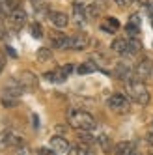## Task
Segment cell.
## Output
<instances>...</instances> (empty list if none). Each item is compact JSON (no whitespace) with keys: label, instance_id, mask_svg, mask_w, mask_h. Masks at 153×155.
<instances>
[{"label":"cell","instance_id":"18","mask_svg":"<svg viewBox=\"0 0 153 155\" xmlns=\"http://www.w3.org/2000/svg\"><path fill=\"white\" fill-rule=\"evenodd\" d=\"M140 41L136 39V38H131L129 41H127V54H136L138 51H140Z\"/></svg>","mask_w":153,"mask_h":155},{"label":"cell","instance_id":"24","mask_svg":"<svg viewBox=\"0 0 153 155\" xmlns=\"http://www.w3.org/2000/svg\"><path fill=\"white\" fill-rule=\"evenodd\" d=\"M97 13H99V8H97L95 4H90V6H86V17H88V19L95 17Z\"/></svg>","mask_w":153,"mask_h":155},{"label":"cell","instance_id":"21","mask_svg":"<svg viewBox=\"0 0 153 155\" xmlns=\"http://www.w3.org/2000/svg\"><path fill=\"white\" fill-rule=\"evenodd\" d=\"M30 34L34 36V38H43V28H41V25L39 23H32L30 25Z\"/></svg>","mask_w":153,"mask_h":155},{"label":"cell","instance_id":"15","mask_svg":"<svg viewBox=\"0 0 153 155\" xmlns=\"http://www.w3.org/2000/svg\"><path fill=\"white\" fill-rule=\"evenodd\" d=\"M133 151V144L131 142H118L114 146V153L116 155H129Z\"/></svg>","mask_w":153,"mask_h":155},{"label":"cell","instance_id":"20","mask_svg":"<svg viewBox=\"0 0 153 155\" xmlns=\"http://www.w3.org/2000/svg\"><path fill=\"white\" fill-rule=\"evenodd\" d=\"M0 9L6 12V13H11V12L17 9V2H15V0H4V2L0 4Z\"/></svg>","mask_w":153,"mask_h":155},{"label":"cell","instance_id":"11","mask_svg":"<svg viewBox=\"0 0 153 155\" xmlns=\"http://www.w3.org/2000/svg\"><path fill=\"white\" fill-rule=\"evenodd\" d=\"M49 21L54 25V26H58V28H63V26H67L69 23V17L62 13V12H50L49 13Z\"/></svg>","mask_w":153,"mask_h":155},{"label":"cell","instance_id":"12","mask_svg":"<svg viewBox=\"0 0 153 155\" xmlns=\"http://www.w3.org/2000/svg\"><path fill=\"white\" fill-rule=\"evenodd\" d=\"M17 82L23 86V88H34L36 84H37V79L34 75H32L30 71H23L19 75V79H17Z\"/></svg>","mask_w":153,"mask_h":155},{"label":"cell","instance_id":"2","mask_svg":"<svg viewBox=\"0 0 153 155\" xmlns=\"http://www.w3.org/2000/svg\"><path fill=\"white\" fill-rule=\"evenodd\" d=\"M127 94L138 105H148L149 103V92H148V88L144 86V82H140V81L129 82L127 84Z\"/></svg>","mask_w":153,"mask_h":155},{"label":"cell","instance_id":"25","mask_svg":"<svg viewBox=\"0 0 153 155\" xmlns=\"http://www.w3.org/2000/svg\"><path fill=\"white\" fill-rule=\"evenodd\" d=\"M116 75L119 77V79H127V77H129V69L125 68L123 64H119L118 68H116Z\"/></svg>","mask_w":153,"mask_h":155},{"label":"cell","instance_id":"36","mask_svg":"<svg viewBox=\"0 0 153 155\" xmlns=\"http://www.w3.org/2000/svg\"><path fill=\"white\" fill-rule=\"evenodd\" d=\"M151 23H153V21H151Z\"/></svg>","mask_w":153,"mask_h":155},{"label":"cell","instance_id":"3","mask_svg":"<svg viewBox=\"0 0 153 155\" xmlns=\"http://www.w3.org/2000/svg\"><path fill=\"white\" fill-rule=\"evenodd\" d=\"M71 71H73V65H71V64H65V65H62V68H58V69L45 73V79H47L49 82H63V81L69 77Z\"/></svg>","mask_w":153,"mask_h":155},{"label":"cell","instance_id":"8","mask_svg":"<svg viewBox=\"0 0 153 155\" xmlns=\"http://www.w3.org/2000/svg\"><path fill=\"white\" fill-rule=\"evenodd\" d=\"M135 75H136V79H138V81L151 77V75H153V64H151V60H142V62L136 65Z\"/></svg>","mask_w":153,"mask_h":155},{"label":"cell","instance_id":"16","mask_svg":"<svg viewBox=\"0 0 153 155\" xmlns=\"http://www.w3.org/2000/svg\"><path fill=\"white\" fill-rule=\"evenodd\" d=\"M101 28H103V32H106V34H112V32H116V30L119 28V23H118V19L108 17V19H106V23H105Z\"/></svg>","mask_w":153,"mask_h":155},{"label":"cell","instance_id":"27","mask_svg":"<svg viewBox=\"0 0 153 155\" xmlns=\"http://www.w3.org/2000/svg\"><path fill=\"white\" fill-rule=\"evenodd\" d=\"M99 142H101L103 150H108V137H106V135H101V137H99Z\"/></svg>","mask_w":153,"mask_h":155},{"label":"cell","instance_id":"34","mask_svg":"<svg viewBox=\"0 0 153 155\" xmlns=\"http://www.w3.org/2000/svg\"><path fill=\"white\" fill-rule=\"evenodd\" d=\"M129 155H140V153H138V151H135V150H133V151H131V153H129Z\"/></svg>","mask_w":153,"mask_h":155},{"label":"cell","instance_id":"29","mask_svg":"<svg viewBox=\"0 0 153 155\" xmlns=\"http://www.w3.org/2000/svg\"><path fill=\"white\" fill-rule=\"evenodd\" d=\"M17 153H19V155H30V150H28V148H26V146H21V148H19V151H17Z\"/></svg>","mask_w":153,"mask_h":155},{"label":"cell","instance_id":"9","mask_svg":"<svg viewBox=\"0 0 153 155\" xmlns=\"http://www.w3.org/2000/svg\"><path fill=\"white\" fill-rule=\"evenodd\" d=\"M50 45L54 49H69V38L62 32H54L50 36Z\"/></svg>","mask_w":153,"mask_h":155},{"label":"cell","instance_id":"17","mask_svg":"<svg viewBox=\"0 0 153 155\" xmlns=\"http://www.w3.org/2000/svg\"><path fill=\"white\" fill-rule=\"evenodd\" d=\"M112 51L118 54H127V39H114L112 41Z\"/></svg>","mask_w":153,"mask_h":155},{"label":"cell","instance_id":"28","mask_svg":"<svg viewBox=\"0 0 153 155\" xmlns=\"http://www.w3.org/2000/svg\"><path fill=\"white\" fill-rule=\"evenodd\" d=\"M39 155H58L54 150H49V148H41L39 150Z\"/></svg>","mask_w":153,"mask_h":155},{"label":"cell","instance_id":"1","mask_svg":"<svg viewBox=\"0 0 153 155\" xmlns=\"http://www.w3.org/2000/svg\"><path fill=\"white\" fill-rule=\"evenodd\" d=\"M67 120H69V125L73 129H76V131H92L95 127L93 116L84 112V110H71Z\"/></svg>","mask_w":153,"mask_h":155},{"label":"cell","instance_id":"10","mask_svg":"<svg viewBox=\"0 0 153 155\" xmlns=\"http://www.w3.org/2000/svg\"><path fill=\"white\" fill-rule=\"evenodd\" d=\"M125 30H127V34H129L131 38H136V36L140 34V17H138L136 13H133V15L129 17V23H127Z\"/></svg>","mask_w":153,"mask_h":155},{"label":"cell","instance_id":"32","mask_svg":"<svg viewBox=\"0 0 153 155\" xmlns=\"http://www.w3.org/2000/svg\"><path fill=\"white\" fill-rule=\"evenodd\" d=\"M6 51H8V54H9V56H17V54H15V51H13L11 47H6Z\"/></svg>","mask_w":153,"mask_h":155},{"label":"cell","instance_id":"33","mask_svg":"<svg viewBox=\"0 0 153 155\" xmlns=\"http://www.w3.org/2000/svg\"><path fill=\"white\" fill-rule=\"evenodd\" d=\"M148 142L153 144V133H149V135H148Z\"/></svg>","mask_w":153,"mask_h":155},{"label":"cell","instance_id":"31","mask_svg":"<svg viewBox=\"0 0 153 155\" xmlns=\"http://www.w3.org/2000/svg\"><path fill=\"white\" fill-rule=\"evenodd\" d=\"M4 62H6V60H4V54H2V52H0V71H2V69H4Z\"/></svg>","mask_w":153,"mask_h":155},{"label":"cell","instance_id":"22","mask_svg":"<svg viewBox=\"0 0 153 155\" xmlns=\"http://www.w3.org/2000/svg\"><path fill=\"white\" fill-rule=\"evenodd\" d=\"M95 69H97V68H95L93 64H90V62H86V64L79 65V69H76V71H79L80 75H86V73H93Z\"/></svg>","mask_w":153,"mask_h":155},{"label":"cell","instance_id":"35","mask_svg":"<svg viewBox=\"0 0 153 155\" xmlns=\"http://www.w3.org/2000/svg\"><path fill=\"white\" fill-rule=\"evenodd\" d=\"M32 2H34V4H37V2H39V0H32Z\"/></svg>","mask_w":153,"mask_h":155},{"label":"cell","instance_id":"23","mask_svg":"<svg viewBox=\"0 0 153 155\" xmlns=\"http://www.w3.org/2000/svg\"><path fill=\"white\" fill-rule=\"evenodd\" d=\"M2 105H4V107H15V105H17V97L4 94V95H2Z\"/></svg>","mask_w":153,"mask_h":155},{"label":"cell","instance_id":"26","mask_svg":"<svg viewBox=\"0 0 153 155\" xmlns=\"http://www.w3.org/2000/svg\"><path fill=\"white\" fill-rule=\"evenodd\" d=\"M75 155H90V151H88V148H84V146H79L75 150Z\"/></svg>","mask_w":153,"mask_h":155},{"label":"cell","instance_id":"6","mask_svg":"<svg viewBox=\"0 0 153 155\" xmlns=\"http://www.w3.org/2000/svg\"><path fill=\"white\" fill-rule=\"evenodd\" d=\"M50 148L56 151L58 155H69V150H71L69 142L65 138H62V137H52L50 138Z\"/></svg>","mask_w":153,"mask_h":155},{"label":"cell","instance_id":"7","mask_svg":"<svg viewBox=\"0 0 153 155\" xmlns=\"http://www.w3.org/2000/svg\"><path fill=\"white\" fill-rule=\"evenodd\" d=\"M24 23H26V13L23 12V9H15V12H11L9 13V26H11L13 30H21L24 26Z\"/></svg>","mask_w":153,"mask_h":155},{"label":"cell","instance_id":"4","mask_svg":"<svg viewBox=\"0 0 153 155\" xmlns=\"http://www.w3.org/2000/svg\"><path fill=\"white\" fill-rule=\"evenodd\" d=\"M108 108H112L114 112H127L129 110V99L123 94H114L108 97Z\"/></svg>","mask_w":153,"mask_h":155},{"label":"cell","instance_id":"5","mask_svg":"<svg viewBox=\"0 0 153 155\" xmlns=\"http://www.w3.org/2000/svg\"><path fill=\"white\" fill-rule=\"evenodd\" d=\"M90 43V38L84 34V32H76L75 36L69 38V49H75V51H82L88 47Z\"/></svg>","mask_w":153,"mask_h":155},{"label":"cell","instance_id":"13","mask_svg":"<svg viewBox=\"0 0 153 155\" xmlns=\"http://www.w3.org/2000/svg\"><path fill=\"white\" fill-rule=\"evenodd\" d=\"M19 137H15L13 133H9V131H4V133H0V146L2 148H9V146H15V144H19Z\"/></svg>","mask_w":153,"mask_h":155},{"label":"cell","instance_id":"14","mask_svg":"<svg viewBox=\"0 0 153 155\" xmlns=\"http://www.w3.org/2000/svg\"><path fill=\"white\" fill-rule=\"evenodd\" d=\"M73 17H75V21H76L79 25L84 23V21L88 19V17H86V6L80 4V2H75V4H73Z\"/></svg>","mask_w":153,"mask_h":155},{"label":"cell","instance_id":"19","mask_svg":"<svg viewBox=\"0 0 153 155\" xmlns=\"http://www.w3.org/2000/svg\"><path fill=\"white\" fill-rule=\"evenodd\" d=\"M50 58H52V52H50V49H47V47H41V49L37 51V60H39V62H50Z\"/></svg>","mask_w":153,"mask_h":155},{"label":"cell","instance_id":"30","mask_svg":"<svg viewBox=\"0 0 153 155\" xmlns=\"http://www.w3.org/2000/svg\"><path fill=\"white\" fill-rule=\"evenodd\" d=\"M116 4H119V6H127V4H133L135 0H114Z\"/></svg>","mask_w":153,"mask_h":155}]
</instances>
